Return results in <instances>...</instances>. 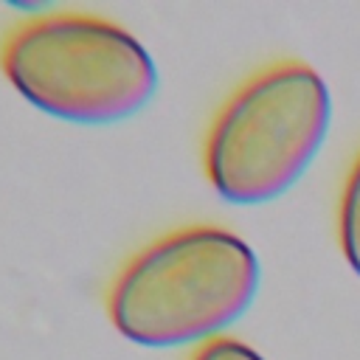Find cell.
Masks as SVG:
<instances>
[{
    "instance_id": "obj_1",
    "label": "cell",
    "mask_w": 360,
    "mask_h": 360,
    "mask_svg": "<svg viewBox=\"0 0 360 360\" xmlns=\"http://www.w3.org/2000/svg\"><path fill=\"white\" fill-rule=\"evenodd\" d=\"M253 248L211 222L172 228L138 248L112 276L104 307L121 338L174 349L219 338L259 292Z\"/></svg>"
},
{
    "instance_id": "obj_4",
    "label": "cell",
    "mask_w": 360,
    "mask_h": 360,
    "mask_svg": "<svg viewBox=\"0 0 360 360\" xmlns=\"http://www.w3.org/2000/svg\"><path fill=\"white\" fill-rule=\"evenodd\" d=\"M338 236H340V250L360 276V155L354 166L346 174V186L340 194V214H338Z\"/></svg>"
},
{
    "instance_id": "obj_3",
    "label": "cell",
    "mask_w": 360,
    "mask_h": 360,
    "mask_svg": "<svg viewBox=\"0 0 360 360\" xmlns=\"http://www.w3.org/2000/svg\"><path fill=\"white\" fill-rule=\"evenodd\" d=\"M329 124L332 96L312 65H264L214 112L202 138L205 180L225 202H270L304 177Z\"/></svg>"
},
{
    "instance_id": "obj_2",
    "label": "cell",
    "mask_w": 360,
    "mask_h": 360,
    "mask_svg": "<svg viewBox=\"0 0 360 360\" xmlns=\"http://www.w3.org/2000/svg\"><path fill=\"white\" fill-rule=\"evenodd\" d=\"M0 73L37 110L73 124H112L143 110L158 65L121 22L87 11H37L0 34Z\"/></svg>"
},
{
    "instance_id": "obj_5",
    "label": "cell",
    "mask_w": 360,
    "mask_h": 360,
    "mask_svg": "<svg viewBox=\"0 0 360 360\" xmlns=\"http://www.w3.org/2000/svg\"><path fill=\"white\" fill-rule=\"evenodd\" d=\"M188 360H264L253 346H248L245 340L239 338H231V335H219L214 340H205L200 343Z\"/></svg>"
}]
</instances>
